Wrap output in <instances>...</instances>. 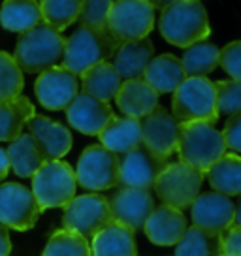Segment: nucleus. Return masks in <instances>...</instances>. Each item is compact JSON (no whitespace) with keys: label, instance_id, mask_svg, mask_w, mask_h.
I'll use <instances>...</instances> for the list:
<instances>
[{"label":"nucleus","instance_id":"1","mask_svg":"<svg viewBox=\"0 0 241 256\" xmlns=\"http://www.w3.org/2000/svg\"><path fill=\"white\" fill-rule=\"evenodd\" d=\"M158 30L162 38L177 48H190L211 34L208 12L202 2L179 0L170 2L160 12Z\"/></svg>","mask_w":241,"mask_h":256},{"label":"nucleus","instance_id":"2","mask_svg":"<svg viewBox=\"0 0 241 256\" xmlns=\"http://www.w3.org/2000/svg\"><path fill=\"white\" fill-rule=\"evenodd\" d=\"M64 55V36L60 32L40 23L30 30L21 34L17 42L14 60L21 72L38 74L55 68L62 62Z\"/></svg>","mask_w":241,"mask_h":256},{"label":"nucleus","instance_id":"3","mask_svg":"<svg viewBox=\"0 0 241 256\" xmlns=\"http://www.w3.org/2000/svg\"><path fill=\"white\" fill-rule=\"evenodd\" d=\"M177 152H179L181 164L190 166L204 176L220 156L226 154L222 132H218L215 126L206 122L181 124Z\"/></svg>","mask_w":241,"mask_h":256},{"label":"nucleus","instance_id":"4","mask_svg":"<svg viewBox=\"0 0 241 256\" xmlns=\"http://www.w3.org/2000/svg\"><path fill=\"white\" fill-rule=\"evenodd\" d=\"M120 44L113 40L108 30H92L80 26L70 38H64L62 68L74 76L85 74L88 68L106 62L113 56Z\"/></svg>","mask_w":241,"mask_h":256},{"label":"nucleus","instance_id":"5","mask_svg":"<svg viewBox=\"0 0 241 256\" xmlns=\"http://www.w3.org/2000/svg\"><path fill=\"white\" fill-rule=\"evenodd\" d=\"M174 119L179 124L206 122L215 126L218 120L215 106V87L206 78H186L172 98Z\"/></svg>","mask_w":241,"mask_h":256},{"label":"nucleus","instance_id":"6","mask_svg":"<svg viewBox=\"0 0 241 256\" xmlns=\"http://www.w3.org/2000/svg\"><path fill=\"white\" fill-rule=\"evenodd\" d=\"M76 172L64 160L44 162L32 176V196L40 211L66 208L76 198Z\"/></svg>","mask_w":241,"mask_h":256},{"label":"nucleus","instance_id":"7","mask_svg":"<svg viewBox=\"0 0 241 256\" xmlns=\"http://www.w3.org/2000/svg\"><path fill=\"white\" fill-rule=\"evenodd\" d=\"M154 26V6L145 0L112 2L106 30L117 44L138 42L149 36Z\"/></svg>","mask_w":241,"mask_h":256},{"label":"nucleus","instance_id":"8","mask_svg":"<svg viewBox=\"0 0 241 256\" xmlns=\"http://www.w3.org/2000/svg\"><path fill=\"white\" fill-rule=\"evenodd\" d=\"M202 181L204 176L200 172L186 164L176 162L166 164L162 174L156 177L153 188L156 190V196L164 202V206L183 211L185 208H190L192 202L198 198Z\"/></svg>","mask_w":241,"mask_h":256},{"label":"nucleus","instance_id":"9","mask_svg":"<svg viewBox=\"0 0 241 256\" xmlns=\"http://www.w3.org/2000/svg\"><path fill=\"white\" fill-rule=\"evenodd\" d=\"M62 222L64 230L80 234L81 238L88 241L112 222L110 202L102 194H92V192L76 196L64 208Z\"/></svg>","mask_w":241,"mask_h":256},{"label":"nucleus","instance_id":"10","mask_svg":"<svg viewBox=\"0 0 241 256\" xmlns=\"http://www.w3.org/2000/svg\"><path fill=\"white\" fill-rule=\"evenodd\" d=\"M76 181L81 188L90 190H108L119 184V156L104 149L102 145H90L81 152Z\"/></svg>","mask_w":241,"mask_h":256},{"label":"nucleus","instance_id":"11","mask_svg":"<svg viewBox=\"0 0 241 256\" xmlns=\"http://www.w3.org/2000/svg\"><path fill=\"white\" fill-rule=\"evenodd\" d=\"M40 213L30 188L19 183L0 184V226L26 232L36 226Z\"/></svg>","mask_w":241,"mask_h":256},{"label":"nucleus","instance_id":"12","mask_svg":"<svg viewBox=\"0 0 241 256\" xmlns=\"http://www.w3.org/2000/svg\"><path fill=\"white\" fill-rule=\"evenodd\" d=\"M190 215L196 228L213 236H220L234 224L240 226L236 204L217 192H206L198 196L190 206Z\"/></svg>","mask_w":241,"mask_h":256},{"label":"nucleus","instance_id":"13","mask_svg":"<svg viewBox=\"0 0 241 256\" xmlns=\"http://www.w3.org/2000/svg\"><path fill=\"white\" fill-rule=\"evenodd\" d=\"M166 168V158L156 156L140 145L119 158V184L122 188H153L156 177Z\"/></svg>","mask_w":241,"mask_h":256},{"label":"nucleus","instance_id":"14","mask_svg":"<svg viewBox=\"0 0 241 256\" xmlns=\"http://www.w3.org/2000/svg\"><path fill=\"white\" fill-rule=\"evenodd\" d=\"M140 126H142V145L153 154L168 158L172 152L177 151L181 124L174 119L172 113L166 112V108L156 106L149 115L140 119Z\"/></svg>","mask_w":241,"mask_h":256},{"label":"nucleus","instance_id":"15","mask_svg":"<svg viewBox=\"0 0 241 256\" xmlns=\"http://www.w3.org/2000/svg\"><path fill=\"white\" fill-rule=\"evenodd\" d=\"M108 202L112 222L128 228L130 232L142 230L154 209V198L151 190L142 188H120Z\"/></svg>","mask_w":241,"mask_h":256},{"label":"nucleus","instance_id":"16","mask_svg":"<svg viewBox=\"0 0 241 256\" xmlns=\"http://www.w3.org/2000/svg\"><path fill=\"white\" fill-rule=\"evenodd\" d=\"M34 90L42 108L58 112V110H66L74 98L80 94V80L78 76L70 74L62 66H55L40 74Z\"/></svg>","mask_w":241,"mask_h":256},{"label":"nucleus","instance_id":"17","mask_svg":"<svg viewBox=\"0 0 241 256\" xmlns=\"http://www.w3.org/2000/svg\"><path fill=\"white\" fill-rule=\"evenodd\" d=\"M24 126L28 128V136L32 138L36 149L40 151L42 158L46 162L60 160L72 149L70 130L56 120L44 115H34Z\"/></svg>","mask_w":241,"mask_h":256},{"label":"nucleus","instance_id":"18","mask_svg":"<svg viewBox=\"0 0 241 256\" xmlns=\"http://www.w3.org/2000/svg\"><path fill=\"white\" fill-rule=\"evenodd\" d=\"M66 117L78 132L87 136H98L115 117V113L110 104L80 92L66 108Z\"/></svg>","mask_w":241,"mask_h":256},{"label":"nucleus","instance_id":"19","mask_svg":"<svg viewBox=\"0 0 241 256\" xmlns=\"http://www.w3.org/2000/svg\"><path fill=\"white\" fill-rule=\"evenodd\" d=\"M144 230L147 240L154 245H160V247L177 245L179 240L183 238V234L186 232V218L183 211L179 209L158 206L149 215Z\"/></svg>","mask_w":241,"mask_h":256},{"label":"nucleus","instance_id":"20","mask_svg":"<svg viewBox=\"0 0 241 256\" xmlns=\"http://www.w3.org/2000/svg\"><path fill=\"white\" fill-rule=\"evenodd\" d=\"M154 46L149 38L138 42H124L113 53L112 66L120 80H142L147 64L153 60Z\"/></svg>","mask_w":241,"mask_h":256},{"label":"nucleus","instance_id":"21","mask_svg":"<svg viewBox=\"0 0 241 256\" xmlns=\"http://www.w3.org/2000/svg\"><path fill=\"white\" fill-rule=\"evenodd\" d=\"M120 113L130 119H144L158 106V94L144 80L122 81L119 92L113 98Z\"/></svg>","mask_w":241,"mask_h":256},{"label":"nucleus","instance_id":"22","mask_svg":"<svg viewBox=\"0 0 241 256\" xmlns=\"http://www.w3.org/2000/svg\"><path fill=\"white\" fill-rule=\"evenodd\" d=\"M100 145L110 152L122 156L142 145V126L140 120L130 117H113L108 126L98 134Z\"/></svg>","mask_w":241,"mask_h":256},{"label":"nucleus","instance_id":"23","mask_svg":"<svg viewBox=\"0 0 241 256\" xmlns=\"http://www.w3.org/2000/svg\"><path fill=\"white\" fill-rule=\"evenodd\" d=\"M142 80L153 88L156 94L160 92H176V88L186 80L181 58L176 55H160L154 56L151 62L147 64Z\"/></svg>","mask_w":241,"mask_h":256},{"label":"nucleus","instance_id":"24","mask_svg":"<svg viewBox=\"0 0 241 256\" xmlns=\"http://www.w3.org/2000/svg\"><path fill=\"white\" fill-rule=\"evenodd\" d=\"M90 256H138L134 232L117 222H110L92 238Z\"/></svg>","mask_w":241,"mask_h":256},{"label":"nucleus","instance_id":"25","mask_svg":"<svg viewBox=\"0 0 241 256\" xmlns=\"http://www.w3.org/2000/svg\"><path fill=\"white\" fill-rule=\"evenodd\" d=\"M120 85H122V80L119 78V74L115 72L112 62H108V60L88 68L85 74H81L83 94L92 96L106 104H110V100L117 96Z\"/></svg>","mask_w":241,"mask_h":256},{"label":"nucleus","instance_id":"26","mask_svg":"<svg viewBox=\"0 0 241 256\" xmlns=\"http://www.w3.org/2000/svg\"><path fill=\"white\" fill-rule=\"evenodd\" d=\"M208 179L211 188L226 198L241 192V158L240 154L226 152L209 168Z\"/></svg>","mask_w":241,"mask_h":256},{"label":"nucleus","instance_id":"27","mask_svg":"<svg viewBox=\"0 0 241 256\" xmlns=\"http://www.w3.org/2000/svg\"><path fill=\"white\" fill-rule=\"evenodd\" d=\"M42 23L40 2L6 0L0 8V24L10 32H26Z\"/></svg>","mask_w":241,"mask_h":256},{"label":"nucleus","instance_id":"28","mask_svg":"<svg viewBox=\"0 0 241 256\" xmlns=\"http://www.w3.org/2000/svg\"><path fill=\"white\" fill-rule=\"evenodd\" d=\"M34 117V106L26 96L0 102V142H14Z\"/></svg>","mask_w":241,"mask_h":256},{"label":"nucleus","instance_id":"29","mask_svg":"<svg viewBox=\"0 0 241 256\" xmlns=\"http://www.w3.org/2000/svg\"><path fill=\"white\" fill-rule=\"evenodd\" d=\"M6 152H8L10 168H14L19 177H32L46 162L28 134H21L17 140H14Z\"/></svg>","mask_w":241,"mask_h":256},{"label":"nucleus","instance_id":"30","mask_svg":"<svg viewBox=\"0 0 241 256\" xmlns=\"http://www.w3.org/2000/svg\"><path fill=\"white\" fill-rule=\"evenodd\" d=\"M218 51L220 49L208 40L186 48L181 60L185 78H206L213 72L218 66Z\"/></svg>","mask_w":241,"mask_h":256},{"label":"nucleus","instance_id":"31","mask_svg":"<svg viewBox=\"0 0 241 256\" xmlns=\"http://www.w3.org/2000/svg\"><path fill=\"white\" fill-rule=\"evenodd\" d=\"M220 254V236H213L190 226L179 240L176 256H218Z\"/></svg>","mask_w":241,"mask_h":256},{"label":"nucleus","instance_id":"32","mask_svg":"<svg viewBox=\"0 0 241 256\" xmlns=\"http://www.w3.org/2000/svg\"><path fill=\"white\" fill-rule=\"evenodd\" d=\"M81 2L80 0H44L40 2V14L44 24L56 32H62L78 21Z\"/></svg>","mask_w":241,"mask_h":256},{"label":"nucleus","instance_id":"33","mask_svg":"<svg viewBox=\"0 0 241 256\" xmlns=\"http://www.w3.org/2000/svg\"><path fill=\"white\" fill-rule=\"evenodd\" d=\"M42 256H90V247L80 234L56 230L51 234Z\"/></svg>","mask_w":241,"mask_h":256},{"label":"nucleus","instance_id":"34","mask_svg":"<svg viewBox=\"0 0 241 256\" xmlns=\"http://www.w3.org/2000/svg\"><path fill=\"white\" fill-rule=\"evenodd\" d=\"M23 90V72L19 70L14 56L0 51V102L19 98Z\"/></svg>","mask_w":241,"mask_h":256},{"label":"nucleus","instance_id":"35","mask_svg":"<svg viewBox=\"0 0 241 256\" xmlns=\"http://www.w3.org/2000/svg\"><path fill=\"white\" fill-rule=\"evenodd\" d=\"M215 87V106L217 113L236 115L241 112V83L240 81H217L213 83Z\"/></svg>","mask_w":241,"mask_h":256},{"label":"nucleus","instance_id":"36","mask_svg":"<svg viewBox=\"0 0 241 256\" xmlns=\"http://www.w3.org/2000/svg\"><path fill=\"white\" fill-rule=\"evenodd\" d=\"M110 8H112V2L110 0H87V2H81L78 21L85 28L106 30Z\"/></svg>","mask_w":241,"mask_h":256},{"label":"nucleus","instance_id":"37","mask_svg":"<svg viewBox=\"0 0 241 256\" xmlns=\"http://www.w3.org/2000/svg\"><path fill=\"white\" fill-rule=\"evenodd\" d=\"M218 64L222 66L232 81L241 80V44L240 42H232L228 44L224 49L218 51Z\"/></svg>","mask_w":241,"mask_h":256},{"label":"nucleus","instance_id":"38","mask_svg":"<svg viewBox=\"0 0 241 256\" xmlns=\"http://www.w3.org/2000/svg\"><path fill=\"white\" fill-rule=\"evenodd\" d=\"M222 140H224L226 149H230L232 154H238L241 151V113H236L226 120Z\"/></svg>","mask_w":241,"mask_h":256},{"label":"nucleus","instance_id":"39","mask_svg":"<svg viewBox=\"0 0 241 256\" xmlns=\"http://www.w3.org/2000/svg\"><path fill=\"white\" fill-rule=\"evenodd\" d=\"M220 254L222 256H241V228L230 226L220 238Z\"/></svg>","mask_w":241,"mask_h":256},{"label":"nucleus","instance_id":"40","mask_svg":"<svg viewBox=\"0 0 241 256\" xmlns=\"http://www.w3.org/2000/svg\"><path fill=\"white\" fill-rule=\"evenodd\" d=\"M10 252H12V240L8 228L0 226V256H10Z\"/></svg>","mask_w":241,"mask_h":256},{"label":"nucleus","instance_id":"41","mask_svg":"<svg viewBox=\"0 0 241 256\" xmlns=\"http://www.w3.org/2000/svg\"><path fill=\"white\" fill-rule=\"evenodd\" d=\"M8 172H10L8 152H6V149H2V147H0V181L8 176Z\"/></svg>","mask_w":241,"mask_h":256},{"label":"nucleus","instance_id":"42","mask_svg":"<svg viewBox=\"0 0 241 256\" xmlns=\"http://www.w3.org/2000/svg\"><path fill=\"white\" fill-rule=\"evenodd\" d=\"M218 256H222V254H218Z\"/></svg>","mask_w":241,"mask_h":256}]
</instances>
